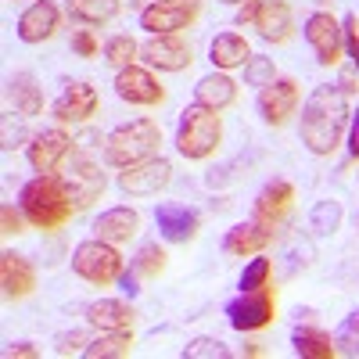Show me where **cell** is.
<instances>
[{
  "label": "cell",
  "mask_w": 359,
  "mask_h": 359,
  "mask_svg": "<svg viewBox=\"0 0 359 359\" xmlns=\"http://www.w3.org/2000/svg\"><path fill=\"white\" fill-rule=\"evenodd\" d=\"M0 223H4V233H22L25 230V212H15V205L0 208Z\"/></svg>",
  "instance_id": "f35d334b"
},
{
  "label": "cell",
  "mask_w": 359,
  "mask_h": 359,
  "mask_svg": "<svg viewBox=\"0 0 359 359\" xmlns=\"http://www.w3.org/2000/svg\"><path fill=\"white\" fill-rule=\"evenodd\" d=\"M36 355H40L36 345H29V341H18V345L8 348V359H36Z\"/></svg>",
  "instance_id": "7bdbcfd3"
},
{
  "label": "cell",
  "mask_w": 359,
  "mask_h": 359,
  "mask_svg": "<svg viewBox=\"0 0 359 359\" xmlns=\"http://www.w3.org/2000/svg\"><path fill=\"white\" fill-rule=\"evenodd\" d=\"M355 223H359V219H355Z\"/></svg>",
  "instance_id": "c3c4849f"
},
{
  "label": "cell",
  "mask_w": 359,
  "mask_h": 359,
  "mask_svg": "<svg viewBox=\"0 0 359 359\" xmlns=\"http://www.w3.org/2000/svg\"><path fill=\"white\" fill-rule=\"evenodd\" d=\"M273 316H277V298L269 287L241 291L233 302H226V320L233 331H259V327L273 323Z\"/></svg>",
  "instance_id": "8992f818"
},
{
  "label": "cell",
  "mask_w": 359,
  "mask_h": 359,
  "mask_svg": "<svg viewBox=\"0 0 359 359\" xmlns=\"http://www.w3.org/2000/svg\"><path fill=\"white\" fill-rule=\"evenodd\" d=\"M22 140H25V130H22V123H11V115H4V151L18 147Z\"/></svg>",
  "instance_id": "ab89813d"
},
{
  "label": "cell",
  "mask_w": 359,
  "mask_h": 359,
  "mask_svg": "<svg viewBox=\"0 0 359 359\" xmlns=\"http://www.w3.org/2000/svg\"><path fill=\"white\" fill-rule=\"evenodd\" d=\"M334 345H338V352H341V355L359 359V313L345 316V323L338 327V334H334Z\"/></svg>",
  "instance_id": "d590c367"
},
{
  "label": "cell",
  "mask_w": 359,
  "mask_h": 359,
  "mask_svg": "<svg viewBox=\"0 0 359 359\" xmlns=\"http://www.w3.org/2000/svg\"><path fill=\"white\" fill-rule=\"evenodd\" d=\"M348 94L341 86H316L302 108V144L313 155H331L348 130Z\"/></svg>",
  "instance_id": "6da1fadb"
},
{
  "label": "cell",
  "mask_w": 359,
  "mask_h": 359,
  "mask_svg": "<svg viewBox=\"0 0 359 359\" xmlns=\"http://www.w3.org/2000/svg\"><path fill=\"white\" fill-rule=\"evenodd\" d=\"M115 94L123 97L126 104H144V108H151V104H162L165 101V90L162 83L140 69V65H126V69H118L115 76Z\"/></svg>",
  "instance_id": "8fae6325"
},
{
  "label": "cell",
  "mask_w": 359,
  "mask_h": 359,
  "mask_svg": "<svg viewBox=\"0 0 359 359\" xmlns=\"http://www.w3.org/2000/svg\"><path fill=\"white\" fill-rule=\"evenodd\" d=\"M118 15V0H69V18L83 25H104Z\"/></svg>",
  "instance_id": "f1b7e54d"
},
{
  "label": "cell",
  "mask_w": 359,
  "mask_h": 359,
  "mask_svg": "<svg viewBox=\"0 0 359 359\" xmlns=\"http://www.w3.org/2000/svg\"><path fill=\"white\" fill-rule=\"evenodd\" d=\"M291 345L302 359H334L338 355V345L331 341V334L316 331V327H294Z\"/></svg>",
  "instance_id": "4316f807"
},
{
  "label": "cell",
  "mask_w": 359,
  "mask_h": 359,
  "mask_svg": "<svg viewBox=\"0 0 359 359\" xmlns=\"http://www.w3.org/2000/svg\"><path fill=\"white\" fill-rule=\"evenodd\" d=\"M219 140H223L219 111L201 108V104H191L184 115H180V126H176V151L184 155L187 162H201V158H208V155H216Z\"/></svg>",
  "instance_id": "277c9868"
},
{
  "label": "cell",
  "mask_w": 359,
  "mask_h": 359,
  "mask_svg": "<svg viewBox=\"0 0 359 359\" xmlns=\"http://www.w3.org/2000/svg\"><path fill=\"white\" fill-rule=\"evenodd\" d=\"M0 284H4V294L8 298H25L33 294L36 287V269L25 255L18 252H4L0 255Z\"/></svg>",
  "instance_id": "ffe728a7"
},
{
  "label": "cell",
  "mask_w": 359,
  "mask_h": 359,
  "mask_svg": "<svg viewBox=\"0 0 359 359\" xmlns=\"http://www.w3.org/2000/svg\"><path fill=\"white\" fill-rule=\"evenodd\" d=\"M155 223H158L162 237L172 241V245H184V241H191V237L198 233V212L187 208V205H158L155 208Z\"/></svg>",
  "instance_id": "7402d4cb"
},
{
  "label": "cell",
  "mask_w": 359,
  "mask_h": 359,
  "mask_svg": "<svg viewBox=\"0 0 359 359\" xmlns=\"http://www.w3.org/2000/svg\"><path fill=\"white\" fill-rule=\"evenodd\" d=\"M291 201H294V187L287 184V180H269V184L259 191V198H255V219L259 223H280L284 216H287V208H291Z\"/></svg>",
  "instance_id": "603a6c76"
},
{
  "label": "cell",
  "mask_w": 359,
  "mask_h": 359,
  "mask_svg": "<svg viewBox=\"0 0 359 359\" xmlns=\"http://www.w3.org/2000/svg\"><path fill=\"white\" fill-rule=\"evenodd\" d=\"M133 309L126 302H118V298H101L86 309V320L101 327V331H123V327H133Z\"/></svg>",
  "instance_id": "484cf974"
},
{
  "label": "cell",
  "mask_w": 359,
  "mask_h": 359,
  "mask_svg": "<svg viewBox=\"0 0 359 359\" xmlns=\"http://www.w3.org/2000/svg\"><path fill=\"white\" fill-rule=\"evenodd\" d=\"M198 0H158L140 11V29H147L151 36H176L180 29H187L198 18Z\"/></svg>",
  "instance_id": "52a82bcc"
},
{
  "label": "cell",
  "mask_w": 359,
  "mask_h": 359,
  "mask_svg": "<svg viewBox=\"0 0 359 359\" xmlns=\"http://www.w3.org/2000/svg\"><path fill=\"white\" fill-rule=\"evenodd\" d=\"M341 29H345V54L352 57V65H355V72H359V18L348 15V18L341 22Z\"/></svg>",
  "instance_id": "8d00e7d4"
},
{
  "label": "cell",
  "mask_w": 359,
  "mask_h": 359,
  "mask_svg": "<svg viewBox=\"0 0 359 359\" xmlns=\"http://www.w3.org/2000/svg\"><path fill=\"white\" fill-rule=\"evenodd\" d=\"M259 4H262V0H245V4L237 8V25H252V29H255V18H259Z\"/></svg>",
  "instance_id": "60d3db41"
},
{
  "label": "cell",
  "mask_w": 359,
  "mask_h": 359,
  "mask_svg": "<svg viewBox=\"0 0 359 359\" xmlns=\"http://www.w3.org/2000/svg\"><path fill=\"white\" fill-rule=\"evenodd\" d=\"M184 359H230V348L219 338H194L187 341Z\"/></svg>",
  "instance_id": "e575fe53"
},
{
  "label": "cell",
  "mask_w": 359,
  "mask_h": 359,
  "mask_svg": "<svg viewBox=\"0 0 359 359\" xmlns=\"http://www.w3.org/2000/svg\"><path fill=\"white\" fill-rule=\"evenodd\" d=\"M57 29H62V11H57L54 0H36L29 4L18 18V40L22 43H43L50 40Z\"/></svg>",
  "instance_id": "9a60e30c"
},
{
  "label": "cell",
  "mask_w": 359,
  "mask_h": 359,
  "mask_svg": "<svg viewBox=\"0 0 359 359\" xmlns=\"http://www.w3.org/2000/svg\"><path fill=\"white\" fill-rule=\"evenodd\" d=\"M273 245V226L269 223H237V226H230L226 230V237H223V248H226V255H259L262 248H269Z\"/></svg>",
  "instance_id": "d6986e66"
},
{
  "label": "cell",
  "mask_w": 359,
  "mask_h": 359,
  "mask_svg": "<svg viewBox=\"0 0 359 359\" xmlns=\"http://www.w3.org/2000/svg\"><path fill=\"white\" fill-rule=\"evenodd\" d=\"M341 201H334V198H323V201H316L313 205V212H309V226H313V233H320V237H331V233H338V226H341Z\"/></svg>",
  "instance_id": "f546056e"
},
{
  "label": "cell",
  "mask_w": 359,
  "mask_h": 359,
  "mask_svg": "<svg viewBox=\"0 0 359 359\" xmlns=\"http://www.w3.org/2000/svg\"><path fill=\"white\" fill-rule=\"evenodd\" d=\"M72 50H76L79 57H94V54H97L94 33H90V29H79V33H72Z\"/></svg>",
  "instance_id": "74e56055"
},
{
  "label": "cell",
  "mask_w": 359,
  "mask_h": 359,
  "mask_svg": "<svg viewBox=\"0 0 359 359\" xmlns=\"http://www.w3.org/2000/svg\"><path fill=\"white\" fill-rule=\"evenodd\" d=\"M255 33L266 43H284L294 33V15L287 8V0H262L259 18H255Z\"/></svg>",
  "instance_id": "ac0fdd59"
},
{
  "label": "cell",
  "mask_w": 359,
  "mask_h": 359,
  "mask_svg": "<svg viewBox=\"0 0 359 359\" xmlns=\"http://www.w3.org/2000/svg\"><path fill=\"white\" fill-rule=\"evenodd\" d=\"M158 144H162V126L155 118H133V123L115 126L104 137V162L115 169L140 165L158 155Z\"/></svg>",
  "instance_id": "3957f363"
},
{
  "label": "cell",
  "mask_w": 359,
  "mask_h": 359,
  "mask_svg": "<svg viewBox=\"0 0 359 359\" xmlns=\"http://www.w3.org/2000/svg\"><path fill=\"white\" fill-rule=\"evenodd\" d=\"M194 104L212 108V111L233 108V104H237V83H233L226 72H219V69L208 72V76H201L198 86H194Z\"/></svg>",
  "instance_id": "44dd1931"
},
{
  "label": "cell",
  "mask_w": 359,
  "mask_h": 359,
  "mask_svg": "<svg viewBox=\"0 0 359 359\" xmlns=\"http://www.w3.org/2000/svg\"><path fill=\"white\" fill-rule=\"evenodd\" d=\"M72 137L65 130H43L36 133L33 140H29V165H33L36 172H57V165H62L72 151Z\"/></svg>",
  "instance_id": "5bb4252c"
},
{
  "label": "cell",
  "mask_w": 359,
  "mask_h": 359,
  "mask_svg": "<svg viewBox=\"0 0 359 359\" xmlns=\"http://www.w3.org/2000/svg\"><path fill=\"white\" fill-rule=\"evenodd\" d=\"M348 155L359 158V111H352L348 118Z\"/></svg>",
  "instance_id": "b9f144b4"
},
{
  "label": "cell",
  "mask_w": 359,
  "mask_h": 359,
  "mask_svg": "<svg viewBox=\"0 0 359 359\" xmlns=\"http://www.w3.org/2000/svg\"><path fill=\"white\" fill-rule=\"evenodd\" d=\"M72 348H79V334H72V338H62V345H57V352H62V355H69Z\"/></svg>",
  "instance_id": "f6af8a7d"
},
{
  "label": "cell",
  "mask_w": 359,
  "mask_h": 359,
  "mask_svg": "<svg viewBox=\"0 0 359 359\" xmlns=\"http://www.w3.org/2000/svg\"><path fill=\"white\" fill-rule=\"evenodd\" d=\"M22 212L25 219L33 223L36 230H57L65 226L69 216H72V198L62 184V176H50V172H40L36 180H29L22 187Z\"/></svg>",
  "instance_id": "7a4b0ae2"
},
{
  "label": "cell",
  "mask_w": 359,
  "mask_h": 359,
  "mask_svg": "<svg viewBox=\"0 0 359 359\" xmlns=\"http://www.w3.org/2000/svg\"><path fill=\"white\" fill-rule=\"evenodd\" d=\"M306 40L316 50V62L323 69H331L341 62V50H345V29L338 25V18L331 11H313L306 18Z\"/></svg>",
  "instance_id": "ba28073f"
},
{
  "label": "cell",
  "mask_w": 359,
  "mask_h": 359,
  "mask_svg": "<svg viewBox=\"0 0 359 359\" xmlns=\"http://www.w3.org/2000/svg\"><path fill=\"white\" fill-rule=\"evenodd\" d=\"M137 54H140V47H137L133 36H111V40L104 43V62L115 65V69L133 65V57H137Z\"/></svg>",
  "instance_id": "4dcf8cb0"
},
{
  "label": "cell",
  "mask_w": 359,
  "mask_h": 359,
  "mask_svg": "<svg viewBox=\"0 0 359 359\" xmlns=\"http://www.w3.org/2000/svg\"><path fill=\"white\" fill-rule=\"evenodd\" d=\"M277 79V69H273V57H259V54H252L248 62H245V83L248 86H269Z\"/></svg>",
  "instance_id": "1f68e13d"
},
{
  "label": "cell",
  "mask_w": 359,
  "mask_h": 359,
  "mask_svg": "<svg viewBox=\"0 0 359 359\" xmlns=\"http://www.w3.org/2000/svg\"><path fill=\"white\" fill-rule=\"evenodd\" d=\"M169 180H172V162L155 155V158L118 172V187H123L126 194H133V198H155L158 191L169 187Z\"/></svg>",
  "instance_id": "30bf717a"
},
{
  "label": "cell",
  "mask_w": 359,
  "mask_h": 359,
  "mask_svg": "<svg viewBox=\"0 0 359 359\" xmlns=\"http://www.w3.org/2000/svg\"><path fill=\"white\" fill-rule=\"evenodd\" d=\"M72 269H76L83 280L104 287V284L118 280V273H123V255L115 252V245L94 237V241H83V245L72 252Z\"/></svg>",
  "instance_id": "5b68a950"
},
{
  "label": "cell",
  "mask_w": 359,
  "mask_h": 359,
  "mask_svg": "<svg viewBox=\"0 0 359 359\" xmlns=\"http://www.w3.org/2000/svg\"><path fill=\"white\" fill-rule=\"evenodd\" d=\"M140 54H144V62L158 72H184L194 62L191 43H184L180 36H151L140 47Z\"/></svg>",
  "instance_id": "2e32d148"
},
{
  "label": "cell",
  "mask_w": 359,
  "mask_h": 359,
  "mask_svg": "<svg viewBox=\"0 0 359 359\" xmlns=\"http://www.w3.org/2000/svg\"><path fill=\"white\" fill-rule=\"evenodd\" d=\"M137 277H140L137 269H123V273H118V287H123V291H126L130 298H133V294L140 291V287H137Z\"/></svg>",
  "instance_id": "ee69618b"
},
{
  "label": "cell",
  "mask_w": 359,
  "mask_h": 359,
  "mask_svg": "<svg viewBox=\"0 0 359 359\" xmlns=\"http://www.w3.org/2000/svg\"><path fill=\"white\" fill-rule=\"evenodd\" d=\"M62 184H65L72 205H76V208H86L90 201H97V198L104 194V184H108V180H104V172H101V165H97L94 158L76 155L72 165L62 172Z\"/></svg>",
  "instance_id": "9c48e42d"
},
{
  "label": "cell",
  "mask_w": 359,
  "mask_h": 359,
  "mask_svg": "<svg viewBox=\"0 0 359 359\" xmlns=\"http://www.w3.org/2000/svg\"><path fill=\"white\" fill-rule=\"evenodd\" d=\"M130 352H133L130 327H123V331H101V338H94L83 348L86 359H118V355H130Z\"/></svg>",
  "instance_id": "83f0119b"
},
{
  "label": "cell",
  "mask_w": 359,
  "mask_h": 359,
  "mask_svg": "<svg viewBox=\"0 0 359 359\" xmlns=\"http://www.w3.org/2000/svg\"><path fill=\"white\" fill-rule=\"evenodd\" d=\"M248 57H252V47L241 33H219L212 43H208V62H212L219 72L241 69Z\"/></svg>",
  "instance_id": "cb8c5ba5"
},
{
  "label": "cell",
  "mask_w": 359,
  "mask_h": 359,
  "mask_svg": "<svg viewBox=\"0 0 359 359\" xmlns=\"http://www.w3.org/2000/svg\"><path fill=\"white\" fill-rule=\"evenodd\" d=\"M298 108V83L294 79H273L259 90V115L266 126H284Z\"/></svg>",
  "instance_id": "7c38bea8"
},
{
  "label": "cell",
  "mask_w": 359,
  "mask_h": 359,
  "mask_svg": "<svg viewBox=\"0 0 359 359\" xmlns=\"http://www.w3.org/2000/svg\"><path fill=\"white\" fill-rule=\"evenodd\" d=\"M338 86H341V90H345V94H355V90H359V86H355V76H352V72H345V76H341V83H338Z\"/></svg>",
  "instance_id": "bcb514c9"
},
{
  "label": "cell",
  "mask_w": 359,
  "mask_h": 359,
  "mask_svg": "<svg viewBox=\"0 0 359 359\" xmlns=\"http://www.w3.org/2000/svg\"><path fill=\"white\" fill-rule=\"evenodd\" d=\"M269 273H273V266H269V259H252L245 266L241 280H237V287L241 291H259V287H269Z\"/></svg>",
  "instance_id": "d6a6232c"
},
{
  "label": "cell",
  "mask_w": 359,
  "mask_h": 359,
  "mask_svg": "<svg viewBox=\"0 0 359 359\" xmlns=\"http://www.w3.org/2000/svg\"><path fill=\"white\" fill-rule=\"evenodd\" d=\"M140 230V212L130 205H118V208H104V212L94 219V233L108 245H126L130 237H137Z\"/></svg>",
  "instance_id": "e0dca14e"
},
{
  "label": "cell",
  "mask_w": 359,
  "mask_h": 359,
  "mask_svg": "<svg viewBox=\"0 0 359 359\" xmlns=\"http://www.w3.org/2000/svg\"><path fill=\"white\" fill-rule=\"evenodd\" d=\"M223 4H237V8H241V4H245V0H223Z\"/></svg>",
  "instance_id": "7dc6e473"
},
{
  "label": "cell",
  "mask_w": 359,
  "mask_h": 359,
  "mask_svg": "<svg viewBox=\"0 0 359 359\" xmlns=\"http://www.w3.org/2000/svg\"><path fill=\"white\" fill-rule=\"evenodd\" d=\"M8 97H11V104H15V111H18L22 118H33V115L43 111V90L36 86V79L29 76V72L11 76V83H8Z\"/></svg>",
  "instance_id": "d4e9b609"
},
{
  "label": "cell",
  "mask_w": 359,
  "mask_h": 359,
  "mask_svg": "<svg viewBox=\"0 0 359 359\" xmlns=\"http://www.w3.org/2000/svg\"><path fill=\"white\" fill-rule=\"evenodd\" d=\"M97 104H101V97H97V90L90 86V83H65V90L54 97V118L57 123H86L90 115H97Z\"/></svg>",
  "instance_id": "4fadbf2b"
},
{
  "label": "cell",
  "mask_w": 359,
  "mask_h": 359,
  "mask_svg": "<svg viewBox=\"0 0 359 359\" xmlns=\"http://www.w3.org/2000/svg\"><path fill=\"white\" fill-rule=\"evenodd\" d=\"M133 269H137L140 277H158L162 269H165V252L158 245H144L137 252V259H133Z\"/></svg>",
  "instance_id": "836d02e7"
}]
</instances>
